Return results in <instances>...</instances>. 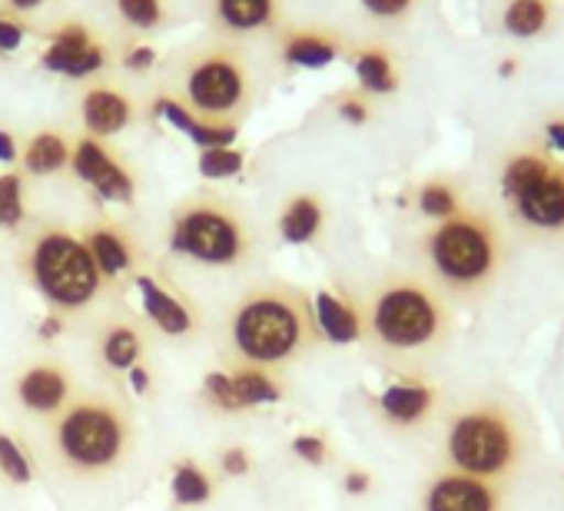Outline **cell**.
I'll return each mask as SVG.
<instances>
[{
	"label": "cell",
	"mask_w": 564,
	"mask_h": 511,
	"mask_svg": "<svg viewBox=\"0 0 564 511\" xmlns=\"http://www.w3.org/2000/svg\"><path fill=\"white\" fill-rule=\"evenodd\" d=\"M313 309H316V323L323 333V343H336V346H349L362 339V309L356 300L343 296V293H316L313 296Z\"/></svg>",
	"instance_id": "cell-23"
},
{
	"label": "cell",
	"mask_w": 564,
	"mask_h": 511,
	"mask_svg": "<svg viewBox=\"0 0 564 511\" xmlns=\"http://www.w3.org/2000/svg\"><path fill=\"white\" fill-rule=\"evenodd\" d=\"M275 226H279L282 242H290V246L316 242L319 232L326 229V203L316 193H296L282 206Z\"/></svg>",
	"instance_id": "cell-25"
},
{
	"label": "cell",
	"mask_w": 564,
	"mask_h": 511,
	"mask_svg": "<svg viewBox=\"0 0 564 511\" xmlns=\"http://www.w3.org/2000/svg\"><path fill=\"white\" fill-rule=\"evenodd\" d=\"M166 252L199 273H239L256 260V226L226 193L196 189L170 209Z\"/></svg>",
	"instance_id": "cell-4"
},
{
	"label": "cell",
	"mask_w": 564,
	"mask_h": 511,
	"mask_svg": "<svg viewBox=\"0 0 564 511\" xmlns=\"http://www.w3.org/2000/svg\"><path fill=\"white\" fill-rule=\"evenodd\" d=\"M290 448H293V455L300 461H306L313 468H323L329 461V442H326L323 432H300Z\"/></svg>",
	"instance_id": "cell-37"
},
{
	"label": "cell",
	"mask_w": 564,
	"mask_h": 511,
	"mask_svg": "<svg viewBox=\"0 0 564 511\" xmlns=\"http://www.w3.org/2000/svg\"><path fill=\"white\" fill-rule=\"evenodd\" d=\"M199 173L206 180H232L242 173L246 166V153L236 150V146H213V150H203L199 160H196Z\"/></svg>",
	"instance_id": "cell-35"
},
{
	"label": "cell",
	"mask_w": 564,
	"mask_h": 511,
	"mask_svg": "<svg viewBox=\"0 0 564 511\" xmlns=\"http://www.w3.org/2000/svg\"><path fill=\"white\" fill-rule=\"evenodd\" d=\"M422 511H501V491L495 481L448 468L425 485Z\"/></svg>",
	"instance_id": "cell-16"
},
{
	"label": "cell",
	"mask_w": 564,
	"mask_h": 511,
	"mask_svg": "<svg viewBox=\"0 0 564 511\" xmlns=\"http://www.w3.org/2000/svg\"><path fill=\"white\" fill-rule=\"evenodd\" d=\"M8 392L21 415L44 425L80 392V382L67 359L44 352V356H31L21 362V369L11 376Z\"/></svg>",
	"instance_id": "cell-9"
},
{
	"label": "cell",
	"mask_w": 564,
	"mask_h": 511,
	"mask_svg": "<svg viewBox=\"0 0 564 511\" xmlns=\"http://www.w3.org/2000/svg\"><path fill=\"white\" fill-rule=\"evenodd\" d=\"M219 494V475L209 461L196 455H180L170 461V498L176 508H199Z\"/></svg>",
	"instance_id": "cell-19"
},
{
	"label": "cell",
	"mask_w": 564,
	"mask_h": 511,
	"mask_svg": "<svg viewBox=\"0 0 564 511\" xmlns=\"http://www.w3.org/2000/svg\"><path fill=\"white\" fill-rule=\"evenodd\" d=\"M44 4V0H8V8L14 11V14H28V11H37Z\"/></svg>",
	"instance_id": "cell-47"
},
{
	"label": "cell",
	"mask_w": 564,
	"mask_h": 511,
	"mask_svg": "<svg viewBox=\"0 0 564 511\" xmlns=\"http://www.w3.org/2000/svg\"><path fill=\"white\" fill-rule=\"evenodd\" d=\"M514 216L541 232H561L564 229V170L551 166L544 180H538L531 189H524L518 199H511Z\"/></svg>",
	"instance_id": "cell-17"
},
{
	"label": "cell",
	"mask_w": 564,
	"mask_h": 511,
	"mask_svg": "<svg viewBox=\"0 0 564 511\" xmlns=\"http://www.w3.org/2000/svg\"><path fill=\"white\" fill-rule=\"evenodd\" d=\"M70 323L64 319V316H57V313H47L44 319H41V343H54V339H61L64 336V329H67Z\"/></svg>",
	"instance_id": "cell-43"
},
{
	"label": "cell",
	"mask_w": 564,
	"mask_h": 511,
	"mask_svg": "<svg viewBox=\"0 0 564 511\" xmlns=\"http://www.w3.org/2000/svg\"><path fill=\"white\" fill-rule=\"evenodd\" d=\"M166 94L206 123L239 127L256 97V80L239 47L226 41H209L189 47L176 61Z\"/></svg>",
	"instance_id": "cell-6"
},
{
	"label": "cell",
	"mask_w": 564,
	"mask_h": 511,
	"mask_svg": "<svg viewBox=\"0 0 564 511\" xmlns=\"http://www.w3.org/2000/svg\"><path fill=\"white\" fill-rule=\"evenodd\" d=\"M140 452V425L127 392L80 389L44 422V458L70 481H107L123 475Z\"/></svg>",
	"instance_id": "cell-1"
},
{
	"label": "cell",
	"mask_w": 564,
	"mask_h": 511,
	"mask_svg": "<svg viewBox=\"0 0 564 511\" xmlns=\"http://www.w3.org/2000/svg\"><path fill=\"white\" fill-rule=\"evenodd\" d=\"M425 260L432 267L435 283L458 296H471L485 290L501 263V239L488 216L481 213H455L442 219L425 236Z\"/></svg>",
	"instance_id": "cell-7"
},
{
	"label": "cell",
	"mask_w": 564,
	"mask_h": 511,
	"mask_svg": "<svg viewBox=\"0 0 564 511\" xmlns=\"http://www.w3.org/2000/svg\"><path fill=\"white\" fill-rule=\"evenodd\" d=\"M120 24L137 34H153L170 21V0H110Z\"/></svg>",
	"instance_id": "cell-32"
},
{
	"label": "cell",
	"mask_w": 564,
	"mask_h": 511,
	"mask_svg": "<svg viewBox=\"0 0 564 511\" xmlns=\"http://www.w3.org/2000/svg\"><path fill=\"white\" fill-rule=\"evenodd\" d=\"M74 137L61 127H41L21 146V170L28 176H57L70 170Z\"/></svg>",
	"instance_id": "cell-20"
},
{
	"label": "cell",
	"mask_w": 564,
	"mask_h": 511,
	"mask_svg": "<svg viewBox=\"0 0 564 511\" xmlns=\"http://www.w3.org/2000/svg\"><path fill=\"white\" fill-rule=\"evenodd\" d=\"M362 339L389 359H422L448 339V309L435 286L415 276H386L359 303Z\"/></svg>",
	"instance_id": "cell-5"
},
{
	"label": "cell",
	"mask_w": 564,
	"mask_h": 511,
	"mask_svg": "<svg viewBox=\"0 0 564 511\" xmlns=\"http://www.w3.org/2000/svg\"><path fill=\"white\" fill-rule=\"evenodd\" d=\"M279 54L290 67H303V70H323L333 61H339L343 54V41L326 31V28H300L290 31L279 44Z\"/></svg>",
	"instance_id": "cell-22"
},
{
	"label": "cell",
	"mask_w": 564,
	"mask_h": 511,
	"mask_svg": "<svg viewBox=\"0 0 564 511\" xmlns=\"http://www.w3.org/2000/svg\"><path fill=\"white\" fill-rule=\"evenodd\" d=\"M37 475H41V461L31 452V445H24L18 432L0 425V478L11 488H28L37 481Z\"/></svg>",
	"instance_id": "cell-27"
},
{
	"label": "cell",
	"mask_w": 564,
	"mask_h": 511,
	"mask_svg": "<svg viewBox=\"0 0 564 511\" xmlns=\"http://www.w3.org/2000/svg\"><path fill=\"white\" fill-rule=\"evenodd\" d=\"M514 70H518V64H514V61H505V64H501V70H498V74H501V77H511V74H514Z\"/></svg>",
	"instance_id": "cell-48"
},
{
	"label": "cell",
	"mask_w": 564,
	"mask_h": 511,
	"mask_svg": "<svg viewBox=\"0 0 564 511\" xmlns=\"http://www.w3.org/2000/svg\"><path fill=\"white\" fill-rule=\"evenodd\" d=\"M0 163H21V143L11 130L0 127Z\"/></svg>",
	"instance_id": "cell-44"
},
{
	"label": "cell",
	"mask_w": 564,
	"mask_h": 511,
	"mask_svg": "<svg viewBox=\"0 0 564 511\" xmlns=\"http://www.w3.org/2000/svg\"><path fill=\"white\" fill-rule=\"evenodd\" d=\"M445 455L455 471L501 481L521 468L524 435L511 409L501 402H478L455 415L445 435Z\"/></svg>",
	"instance_id": "cell-8"
},
{
	"label": "cell",
	"mask_w": 564,
	"mask_h": 511,
	"mask_svg": "<svg viewBox=\"0 0 564 511\" xmlns=\"http://www.w3.org/2000/svg\"><path fill=\"white\" fill-rule=\"evenodd\" d=\"M323 343L306 290L265 280L246 286L223 316V366L286 369Z\"/></svg>",
	"instance_id": "cell-2"
},
{
	"label": "cell",
	"mask_w": 564,
	"mask_h": 511,
	"mask_svg": "<svg viewBox=\"0 0 564 511\" xmlns=\"http://www.w3.org/2000/svg\"><path fill=\"white\" fill-rule=\"evenodd\" d=\"M199 395H203V405H206L213 415H246V409L239 405L236 389H232V379H229L226 369H209V372L203 376Z\"/></svg>",
	"instance_id": "cell-33"
},
{
	"label": "cell",
	"mask_w": 564,
	"mask_h": 511,
	"mask_svg": "<svg viewBox=\"0 0 564 511\" xmlns=\"http://www.w3.org/2000/svg\"><path fill=\"white\" fill-rule=\"evenodd\" d=\"M544 133H547V143H551L554 150L564 153V120H551V123L544 127Z\"/></svg>",
	"instance_id": "cell-46"
},
{
	"label": "cell",
	"mask_w": 564,
	"mask_h": 511,
	"mask_svg": "<svg viewBox=\"0 0 564 511\" xmlns=\"http://www.w3.org/2000/svg\"><path fill=\"white\" fill-rule=\"evenodd\" d=\"M435 402H438V395H435L432 385H425V382H395L379 395L376 405H379V412H382V418L389 425L415 428L432 415Z\"/></svg>",
	"instance_id": "cell-21"
},
{
	"label": "cell",
	"mask_w": 564,
	"mask_h": 511,
	"mask_svg": "<svg viewBox=\"0 0 564 511\" xmlns=\"http://www.w3.org/2000/svg\"><path fill=\"white\" fill-rule=\"evenodd\" d=\"M156 117H163L173 130H180L183 137H189L199 150H213V146H232V140L239 137V127H219V123H206L196 113H189L180 100H173L166 90L156 94L153 100Z\"/></svg>",
	"instance_id": "cell-24"
},
{
	"label": "cell",
	"mask_w": 564,
	"mask_h": 511,
	"mask_svg": "<svg viewBox=\"0 0 564 511\" xmlns=\"http://www.w3.org/2000/svg\"><path fill=\"white\" fill-rule=\"evenodd\" d=\"M24 37H28L24 18L14 14L11 8H8V11H0V54H14V51H21Z\"/></svg>",
	"instance_id": "cell-38"
},
{
	"label": "cell",
	"mask_w": 564,
	"mask_h": 511,
	"mask_svg": "<svg viewBox=\"0 0 564 511\" xmlns=\"http://www.w3.org/2000/svg\"><path fill=\"white\" fill-rule=\"evenodd\" d=\"M419 209H422L429 219H438V222H442V219L462 213V199H458V193H455L452 183H445V180H429V183L419 189Z\"/></svg>",
	"instance_id": "cell-34"
},
{
	"label": "cell",
	"mask_w": 564,
	"mask_h": 511,
	"mask_svg": "<svg viewBox=\"0 0 564 511\" xmlns=\"http://www.w3.org/2000/svg\"><path fill=\"white\" fill-rule=\"evenodd\" d=\"M252 465L256 461H252V452L246 445H226L216 452V461H213L219 478H249Z\"/></svg>",
	"instance_id": "cell-36"
},
{
	"label": "cell",
	"mask_w": 564,
	"mask_h": 511,
	"mask_svg": "<svg viewBox=\"0 0 564 511\" xmlns=\"http://www.w3.org/2000/svg\"><path fill=\"white\" fill-rule=\"evenodd\" d=\"M120 389L130 392V395H153V369H150L147 362L133 366V369L123 376V385H120Z\"/></svg>",
	"instance_id": "cell-42"
},
{
	"label": "cell",
	"mask_w": 564,
	"mask_h": 511,
	"mask_svg": "<svg viewBox=\"0 0 564 511\" xmlns=\"http://www.w3.org/2000/svg\"><path fill=\"white\" fill-rule=\"evenodd\" d=\"M282 18V0H209V24L219 34L246 37L272 31Z\"/></svg>",
	"instance_id": "cell-18"
},
{
	"label": "cell",
	"mask_w": 564,
	"mask_h": 511,
	"mask_svg": "<svg viewBox=\"0 0 564 511\" xmlns=\"http://www.w3.org/2000/svg\"><path fill=\"white\" fill-rule=\"evenodd\" d=\"M77 113H80V127L87 137L113 140L140 120V104L123 84L94 80L84 87V94L77 100Z\"/></svg>",
	"instance_id": "cell-15"
},
{
	"label": "cell",
	"mask_w": 564,
	"mask_h": 511,
	"mask_svg": "<svg viewBox=\"0 0 564 511\" xmlns=\"http://www.w3.org/2000/svg\"><path fill=\"white\" fill-rule=\"evenodd\" d=\"M547 24H551V0H508L505 4L501 28L518 41H531L544 34Z\"/></svg>",
	"instance_id": "cell-30"
},
{
	"label": "cell",
	"mask_w": 564,
	"mask_h": 511,
	"mask_svg": "<svg viewBox=\"0 0 564 511\" xmlns=\"http://www.w3.org/2000/svg\"><path fill=\"white\" fill-rule=\"evenodd\" d=\"M80 236H84V242H87V249L94 256V263L107 276V283L113 290H120V293L150 263V252H147L143 236L127 219H120V216L100 213V216H94V219H87L80 226Z\"/></svg>",
	"instance_id": "cell-11"
},
{
	"label": "cell",
	"mask_w": 564,
	"mask_h": 511,
	"mask_svg": "<svg viewBox=\"0 0 564 511\" xmlns=\"http://www.w3.org/2000/svg\"><path fill=\"white\" fill-rule=\"evenodd\" d=\"M41 67L70 80H90L110 67V47L97 41V34L84 21H64L51 31L41 51Z\"/></svg>",
	"instance_id": "cell-14"
},
{
	"label": "cell",
	"mask_w": 564,
	"mask_h": 511,
	"mask_svg": "<svg viewBox=\"0 0 564 511\" xmlns=\"http://www.w3.org/2000/svg\"><path fill=\"white\" fill-rule=\"evenodd\" d=\"M352 70L366 94L386 97V94H395V87H399V70L386 47H362L352 61Z\"/></svg>",
	"instance_id": "cell-28"
},
{
	"label": "cell",
	"mask_w": 564,
	"mask_h": 511,
	"mask_svg": "<svg viewBox=\"0 0 564 511\" xmlns=\"http://www.w3.org/2000/svg\"><path fill=\"white\" fill-rule=\"evenodd\" d=\"M343 485H346V491H349V494H366V491L372 488V478H369V471L352 468V471H346Z\"/></svg>",
	"instance_id": "cell-45"
},
{
	"label": "cell",
	"mask_w": 564,
	"mask_h": 511,
	"mask_svg": "<svg viewBox=\"0 0 564 511\" xmlns=\"http://www.w3.org/2000/svg\"><path fill=\"white\" fill-rule=\"evenodd\" d=\"M223 369L229 372L236 399L246 412L286 399V385H282L279 372H272V369H256V366H223Z\"/></svg>",
	"instance_id": "cell-26"
},
{
	"label": "cell",
	"mask_w": 564,
	"mask_h": 511,
	"mask_svg": "<svg viewBox=\"0 0 564 511\" xmlns=\"http://www.w3.org/2000/svg\"><path fill=\"white\" fill-rule=\"evenodd\" d=\"M70 170L104 203L133 206L137 196H140V173H137V166H130L127 156L110 140H97V137L77 133L74 137Z\"/></svg>",
	"instance_id": "cell-12"
},
{
	"label": "cell",
	"mask_w": 564,
	"mask_h": 511,
	"mask_svg": "<svg viewBox=\"0 0 564 511\" xmlns=\"http://www.w3.org/2000/svg\"><path fill=\"white\" fill-rule=\"evenodd\" d=\"M153 329L143 316H133L127 309H107L97 323H94V333H90V352H94V362L100 369V376L107 379L110 389H120L123 385V376L147 362V352L153 346ZM123 392V389H120Z\"/></svg>",
	"instance_id": "cell-10"
},
{
	"label": "cell",
	"mask_w": 564,
	"mask_h": 511,
	"mask_svg": "<svg viewBox=\"0 0 564 511\" xmlns=\"http://www.w3.org/2000/svg\"><path fill=\"white\" fill-rule=\"evenodd\" d=\"M336 110H339V117H343L346 123H352V127L369 123V104H366V97H359V94H343L339 104H336Z\"/></svg>",
	"instance_id": "cell-41"
},
{
	"label": "cell",
	"mask_w": 564,
	"mask_h": 511,
	"mask_svg": "<svg viewBox=\"0 0 564 511\" xmlns=\"http://www.w3.org/2000/svg\"><path fill=\"white\" fill-rule=\"evenodd\" d=\"M18 273L44 300L47 313H57L67 323L100 319L123 296L94 263L80 229L54 219L21 232Z\"/></svg>",
	"instance_id": "cell-3"
},
{
	"label": "cell",
	"mask_w": 564,
	"mask_h": 511,
	"mask_svg": "<svg viewBox=\"0 0 564 511\" xmlns=\"http://www.w3.org/2000/svg\"><path fill=\"white\" fill-rule=\"evenodd\" d=\"M120 64L123 70L130 74H150L156 67V51L150 44H130L123 54H120Z\"/></svg>",
	"instance_id": "cell-40"
},
{
	"label": "cell",
	"mask_w": 564,
	"mask_h": 511,
	"mask_svg": "<svg viewBox=\"0 0 564 511\" xmlns=\"http://www.w3.org/2000/svg\"><path fill=\"white\" fill-rule=\"evenodd\" d=\"M130 286H137L143 319L150 323L156 336L170 343H196L206 333V313L189 293L156 280L150 270L137 273Z\"/></svg>",
	"instance_id": "cell-13"
},
{
	"label": "cell",
	"mask_w": 564,
	"mask_h": 511,
	"mask_svg": "<svg viewBox=\"0 0 564 511\" xmlns=\"http://www.w3.org/2000/svg\"><path fill=\"white\" fill-rule=\"evenodd\" d=\"M551 160L541 156V153H518L505 163V173H501V193L511 199H518L524 189H531L538 180H544L551 173Z\"/></svg>",
	"instance_id": "cell-31"
},
{
	"label": "cell",
	"mask_w": 564,
	"mask_h": 511,
	"mask_svg": "<svg viewBox=\"0 0 564 511\" xmlns=\"http://www.w3.org/2000/svg\"><path fill=\"white\" fill-rule=\"evenodd\" d=\"M359 4L376 21H402L415 11L419 0H359Z\"/></svg>",
	"instance_id": "cell-39"
},
{
	"label": "cell",
	"mask_w": 564,
	"mask_h": 511,
	"mask_svg": "<svg viewBox=\"0 0 564 511\" xmlns=\"http://www.w3.org/2000/svg\"><path fill=\"white\" fill-rule=\"evenodd\" d=\"M0 229L24 232L28 229V173L0 170Z\"/></svg>",
	"instance_id": "cell-29"
}]
</instances>
